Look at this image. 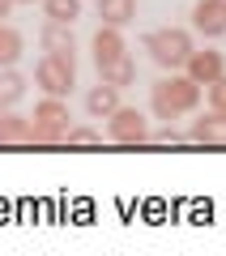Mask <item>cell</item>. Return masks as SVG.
<instances>
[{"label":"cell","mask_w":226,"mask_h":256,"mask_svg":"<svg viewBox=\"0 0 226 256\" xmlns=\"http://www.w3.org/2000/svg\"><path fill=\"white\" fill-rule=\"evenodd\" d=\"M22 52H26V38H22V30L9 26V22H0V68L18 64Z\"/></svg>","instance_id":"cell-16"},{"label":"cell","mask_w":226,"mask_h":256,"mask_svg":"<svg viewBox=\"0 0 226 256\" xmlns=\"http://www.w3.org/2000/svg\"><path fill=\"white\" fill-rule=\"evenodd\" d=\"M13 9H18V4H13V0H0V22L9 18V13H13Z\"/></svg>","instance_id":"cell-21"},{"label":"cell","mask_w":226,"mask_h":256,"mask_svg":"<svg viewBox=\"0 0 226 256\" xmlns=\"http://www.w3.org/2000/svg\"><path fill=\"white\" fill-rule=\"evenodd\" d=\"M188 77L192 82H200V86H209V82H218V77L226 73V60H222V52H196L192 47V56H188Z\"/></svg>","instance_id":"cell-9"},{"label":"cell","mask_w":226,"mask_h":256,"mask_svg":"<svg viewBox=\"0 0 226 256\" xmlns=\"http://www.w3.org/2000/svg\"><path fill=\"white\" fill-rule=\"evenodd\" d=\"M200 107V82H192L188 73H166L162 82H154L150 94V111L166 124H175L180 116H192Z\"/></svg>","instance_id":"cell-1"},{"label":"cell","mask_w":226,"mask_h":256,"mask_svg":"<svg viewBox=\"0 0 226 256\" xmlns=\"http://www.w3.org/2000/svg\"><path fill=\"white\" fill-rule=\"evenodd\" d=\"M38 47L47 56H60V60H72L77 64V38H72V26H60V22H47L38 30Z\"/></svg>","instance_id":"cell-8"},{"label":"cell","mask_w":226,"mask_h":256,"mask_svg":"<svg viewBox=\"0 0 226 256\" xmlns=\"http://www.w3.org/2000/svg\"><path fill=\"white\" fill-rule=\"evenodd\" d=\"M107 141H116V146H145L150 141V120L136 107H124L120 102L107 116Z\"/></svg>","instance_id":"cell-5"},{"label":"cell","mask_w":226,"mask_h":256,"mask_svg":"<svg viewBox=\"0 0 226 256\" xmlns=\"http://www.w3.org/2000/svg\"><path fill=\"white\" fill-rule=\"evenodd\" d=\"M90 47H94V64H111L120 56H128V43L120 34V26H98V34L90 38Z\"/></svg>","instance_id":"cell-10"},{"label":"cell","mask_w":226,"mask_h":256,"mask_svg":"<svg viewBox=\"0 0 226 256\" xmlns=\"http://www.w3.org/2000/svg\"><path fill=\"white\" fill-rule=\"evenodd\" d=\"M0 146H30V116L18 107L0 111Z\"/></svg>","instance_id":"cell-11"},{"label":"cell","mask_w":226,"mask_h":256,"mask_svg":"<svg viewBox=\"0 0 226 256\" xmlns=\"http://www.w3.org/2000/svg\"><path fill=\"white\" fill-rule=\"evenodd\" d=\"M116 107H120V86L98 82V86L86 90V111H90V120H107Z\"/></svg>","instance_id":"cell-12"},{"label":"cell","mask_w":226,"mask_h":256,"mask_svg":"<svg viewBox=\"0 0 226 256\" xmlns=\"http://www.w3.org/2000/svg\"><path fill=\"white\" fill-rule=\"evenodd\" d=\"M68 120H72L68 102L47 94V98L34 107V116H30V141H34V146H60L64 132H68Z\"/></svg>","instance_id":"cell-3"},{"label":"cell","mask_w":226,"mask_h":256,"mask_svg":"<svg viewBox=\"0 0 226 256\" xmlns=\"http://www.w3.org/2000/svg\"><path fill=\"white\" fill-rule=\"evenodd\" d=\"M64 146H77V150L102 146V132H98L94 124H68V132H64Z\"/></svg>","instance_id":"cell-18"},{"label":"cell","mask_w":226,"mask_h":256,"mask_svg":"<svg viewBox=\"0 0 226 256\" xmlns=\"http://www.w3.org/2000/svg\"><path fill=\"white\" fill-rule=\"evenodd\" d=\"M150 141H154V146H188V132H180L175 124H166V128H158V132H150Z\"/></svg>","instance_id":"cell-19"},{"label":"cell","mask_w":226,"mask_h":256,"mask_svg":"<svg viewBox=\"0 0 226 256\" xmlns=\"http://www.w3.org/2000/svg\"><path fill=\"white\" fill-rule=\"evenodd\" d=\"M192 30L205 38L226 34V0H196L192 4Z\"/></svg>","instance_id":"cell-6"},{"label":"cell","mask_w":226,"mask_h":256,"mask_svg":"<svg viewBox=\"0 0 226 256\" xmlns=\"http://www.w3.org/2000/svg\"><path fill=\"white\" fill-rule=\"evenodd\" d=\"M98 18H102V26L124 30L128 22H136V0H98Z\"/></svg>","instance_id":"cell-14"},{"label":"cell","mask_w":226,"mask_h":256,"mask_svg":"<svg viewBox=\"0 0 226 256\" xmlns=\"http://www.w3.org/2000/svg\"><path fill=\"white\" fill-rule=\"evenodd\" d=\"M34 86L43 94H52V98H64V94H72V86H77V64L43 52V60L34 64Z\"/></svg>","instance_id":"cell-4"},{"label":"cell","mask_w":226,"mask_h":256,"mask_svg":"<svg viewBox=\"0 0 226 256\" xmlns=\"http://www.w3.org/2000/svg\"><path fill=\"white\" fill-rule=\"evenodd\" d=\"M141 47L150 52V60L166 73H180L192 56V34L184 26H158V30H145L141 34Z\"/></svg>","instance_id":"cell-2"},{"label":"cell","mask_w":226,"mask_h":256,"mask_svg":"<svg viewBox=\"0 0 226 256\" xmlns=\"http://www.w3.org/2000/svg\"><path fill=\"white\" fill-rule=\"evenodd\" d=\"M209 107L214 111H226V73L218 82H209Z\"/></svg>","instance_id":"cell-20"},{"label":"cell","mask_w":226,"mask_h":256,"mask_svg":"<svg viewBox=\"0 0 226 256\" xmlns=\"http://www.w3.org/2000/svg\"><path fill=\"white\" fill-rule=\"evenodd\" d=\"M188 146H226V111H214V107H209L205 116L192 120Z\"/></svg>","instance_id":"cell-7"},{"label":"cell","mask_w":226,"mask_h":256,"mask_svg":"<svg viewBox=\"0 0 226 256\" xmlns=\"http://www.w3.org/2000/svg\"><path fill=\"white\" fill-rule=\"evenodd\" d=\"M26 86H30V77L26 73H18V68H0V111H9V107H18L22 98H26Z\"/></svg>","instance_id":"cell-13"},{"label":"cell","mask_w":226,"mask_h":256,"mask_svg":"<svg viewBox=\"0 0 226 256\" xmlns=\"http://www.w3.org/2000/svg\"><path fill=\"white\" fill-rule=\"evenodd\" d=\"M47 22H60V26H72L82 18V0H43Z\"/></svg>","instance_id":"cell-17"},{"label":"cell","mask_w":226,"mask_h":256,"mask_svg":"<svg viewBox=\"0 0 226 256\" xmlns=\"http://www.w3.org/2000/svg\"><path fill=\"white\" fill-rule=\"evenodd\" d=\"M13 4H34V0H13ZM38 4H43V0H38Z\"/></svg>","instance_id":"cell-22"},{"label":"cell","mask_w":226,"mask_h":256,"mask_svg":"<svg viewBox=\"0 0 226 256\" xmlns=\"http://www.w3.org/2000/svg\"><path fill=\"white\" fill-rule=\"evenodd\" d=\"M98 82H107V86H132L136 82V64H132V56H120V60H111V64H98Z\"/></svg>","instance_id":"cell-15"}]
</instances>
